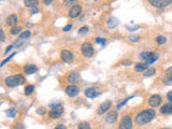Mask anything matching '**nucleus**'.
Returning <instances> with one entry per match:
<instances>
[{"mask_svg":"<svg viewBox=\"0 0 172 129\" xmlns=\"http://www.w3.org/2000/svg\"><path fill=\"white\" fill-rule=\"evenodd\" d=\"M156 116V112L153 109H146V110L141 111L137 116H135V124L139 126H143L145 124L150 123L155 118Z\"/></svg>","mask_w":172,"mask_h":129,"instance_id":"f257e3e1","label":"nucleus"},{"mask_svg":"<svg viewBox=\"0 0 172 129\" xmlns=\"http://www.w3.org/2000/svg\"><path fill=\"white\" fill-rule=\"evenodd\" d=\"M4 83L9 87H16L25 83V77L23 75H11L4 79Z\"/></svg>","mask_w":172,"mask_h":129,"instance_id":"f03ea898","label":"nucleus"},{"mask_svg":"<svg viewBox=\"0 0 172 129\" xmlns=\"http://www.w3.org/2000/svg\"><path fill=\"white\" fill-rule=\"evenodd\" d=\"M51 107H52V109H51L48 114H50V116L52 118H58L62 115V113H64V108H62V106L59 103V102L51 103Z\"/></svg>","mask_w":172,"mask_h":129,"instance_id":"7ed1b4c3","label":"nucleus"},{"mask_svg":"<svg viewBox=\"0 0 172 129\" xmlns=\"http://www.w3.org/2000/svg\"><path fill=\"white\" fill-rule=\"evenodd\" d=\"M81 51H82V54H83L85 57H93L94 56V47L93 45L91 44L89 42H84L83 44L81 45Z\"/></svg>","mask_w":172,"mask_h":129,"instance_id":"20e7f679","label":"nucleus"},{"mask_svg":"<svg viewBox=\"0 0 172 129\" xmlns=\"http://www.w3.org/2000/svg\"><path fill=\"white\" fill-rule=\"evenodd\" d=\"M149 2L155 8H166V7L172 4L171 0H150Z\"/></svg>","mask_w":172,"mask_h":129,"instance_id":"39448f33","label":"nucleus"},{"mask_svg":"<svg viewBox=\"0 0 172 129\" xmlns=\"http://www.w3.org/2000/svg\"><path fill=\"white\" fill-rule=\"evenodd\" d=\"M120 129H132V120L129 115H124L120 122Z\"/></svg>","mask_w":172,"mask_h":129,"instance_id":"423d86ee","label":"nucleus"},{"mask_svg":"<svg viewBox=\"0 0 172 129\" xmlns=\"http://www.w3.org/2000/svg\"><path fill=\"white\" fill-rule=\"evenodd\" d=\"M61 59L64 60L65 62H67V64H70V62H73L74 59V54L71 52V51H68V50H64L61 51Z\"/></svg>","mask_w":172,"mask_h":129,"instance_id":"0eeeda50","label":"nucleus"},{"mask_svg":"<svg viewBox=\"0 0 172 129\" xmlns=\"http://www.w3.org/2000/svg\"><path fill=\"white\" fill-rule=\"evenodd\" d=\"M100 94V89L97 88V87H88L87 89H85V96L87 98H96Z\"/></svg>","mask_w":172,"mask_h":129,"instance_id":"6e6552de","label":"nucleus"},{"mask_svg":"<svg viewBox=\"0 0 172 129\" xmlns=\"http://www.w3.org/2000/svg\"><path fill=\"white\" fill-rule=\"evenodd\" d=\"M161 102H163V99H161V97L159 96V95H153V96H151L149 99V104L151 107H153V108L159 107L161 104Z\"/></svg>","mask_w":172,"mask_h":129,"instance_id":"1a4fd4ad","label":"nucleus"},{"mask_svg":"<svg viewBox=\"0 0 172 129\" xmlns=\"http://www.w3.org/2000/svg\"><path fill=\"white\" fill-rule=\"evenodd\" d=\"M66 94L69 97H76L80 94V88L76 85H69L66 87Z\"/></svg>","mask_w":172,"mask_h":129,"instance_id":"9d476101","label":"nucleus"},{"mask_svg":"<svg viewBox=\"0 0 172 129\" xmlns=\"http://www.w3.org/2000/svg\"><path fill=\"white\" fill-rule=\"evenodd\" d=\"M81 13H82V7L79 6V4H76V6H73L71 9L69 10V17L76 18Z\"/></svg>","mask_w":172,"mask_h":129,"instance_id":"9b49d317","label":"nucleus"},{"mask_svg":"<svg viewBox=\"0 0 172 129\" xmlns=\"http://www.w3.org/2000/svg\"><path fill=\"white\" fill-rule=\"evenodd\" d=\"M106 123H109V124H113V123H115L116 121H117V118H118V114H117V112L116 111H110L108 114L106 115Z\"/></svg>","mask_w":172,"mask_h":129,"instance_id":"f8f14e48","label":"nucleus"},{"mask_svg":"<svg viewBox=\"0 0 172 129\" xmlns=\"http://www.w3.org/2000/svg\"><path fill=\"white\" fill-rule=\"evenodd\" d=\"M37 70H38L37 66L33 64H28L24 67V72H25L26 74H33L37 72Z\"/></svg>","mask_w":172,"mask_h":129,"instance_id":"ddd939ff","label":"nucleus"},{"mask_svg":"<svg viewBox=\"0 0 172 129\" xmlns=\"http://www.w3.org/2000/svg\"><path fill=\"white\" fill-rule=\"evenodd\" d=\"M110 107H111V102L110 101H105L103 103L100 104V107H99L98 114L99 115H102L103 113H106V112L110 109Z\"/></svg>","mask_w":172,"mask_h":129,"instance_id":"4468645a","label":"nucleus"},{"mask_svg":"<svg viewBox=\"0 0 172 129\" xmlns=\"http://www.w3.org/2000/svg\"><path fill=\"white\" fill-rule=\"evenodd\" d=\"M79 79H80V74H79V72H76V71L69 73V75L67 77L68 82H70V83H72V84L76 83V82L79 81Z\"/></svg>","mask_w":172,"mask_h":129,"instance_id":"2eb2a0df","label":"nucleus"},{"mask_svg":"<svg viewBox=\"0 0 172 129\" xmlns=\"http://www.w3.org/2000/svg\"><path fill=\"white\" fill-rule=\"evenodd\" d=\"M158 57H159V55L157 54V53L151 52V53H150V55H149V57H147V59L145 60V64H146L147 66L152 65L153 62H155L157 59H158Z\"/></svg>","mask_w":172,"mask_h":129,"instance_id":"dca6fc26","label":"nucleus"},{"mask_svg":"<svg viewBox=\"0 0 172 129\" xmlns=\"http://www.w3.org/2000/svg\"><path fill=\"white\" fill-rule=\"evenodd\" d=\"M17 21H18V17L16 14H11V15L8 16L6 19L7 24H8L9 26H12V27H14V25L17 23Z\"/></svg>","mask_w":172,"mask_h":129,"instance_id":"f3484780","label":"nucleus"},{"mask_svg":"<svg viewBox=\"0 0 172 129\" xmlns=\"http://www.w3.org/2000/svg\"><path fill=\"white\" fill-rule=\"evenodd\" d=\"M106 24H108L109 28H116L118 26V24H120V21L116 17H110L106 22Z\"/></svg>","mask_w":172,"mask_h":129,"instance_id":"a211bd4d","label":"nucleus"},{"mask_svg":"<svg viewBox=\"0 0 172 129\" xmlns=\"http://www.w3.org/2000/svg\"><path fill=\"white\" fill-rule=\"evenodd\" d=\"M160 113L161 114H172V104L167 103L164 104L160 108Z\"/></svg>","mask_w":172,"mask_h":129,"instance_id":"6ab92c4d","label":"nucleus"},{"mask_svg":"<svg viewBox=\"0 0 172 129\" xmlns=\"http://www.w3.org/2000/svg\"><path fill=\"white\" fill-rule=\"evenodd\" d=\"M135 71H138V72H143L149 69V66L146 64H144V62H138V64H135Z\"/></svg>","mask_w":172,"mask_h":129,"instance_id":"aec40b11","label":"nucleus"},{"mask_svg":"<svg viewBox=\"0 0 172 129\" xmlns=\"http://www.w3.org/2000/svg\"><path fill=\"white\" fill-rule=\"evenodd\" d=\"M166 77L167 80L165 82H167L168 84H171L172 83V67L168 68V69L166 70Z\"/></svg>","mask_w":172,"mask_h":129,"instance_id":"412c9836","label":"nucleus"},{"mask_svg":"<svg viewBox=\"0 0 172 129\" xmlns=\"http://www.w3.org/2000/svg\"><path fill=\"white\" fill-rule=\"evenodd\" d=\"M35 91V86L33 85H28V86L25 87V92H24V94L26 95V96H30L31 94Z\"/></svg>","mask_w":172,"mask_h":129,"instance_id":"4be33fe9","label":"nucleus"},{"mask_svg":"<svg viewBox=\"0 0 172 129\" xmlns=\"http://www.w3.org/2000/svg\"><path fill=\"white\" fill-rule=\"evenodd\" d=\"M24 3H25V6L29 7V8H33V7H38V2L37 1H33V0H25L24 1Z\"/></svg>","mask_w":172,"mask_h":129,"instance_id":"5701e85b","label":"nucleus"},{"mask_svg":"<svg viewBox=\"0 0 172 129\" xmlns=\"http://www.w3.org/2000/svg\"><path fill=\"white\" fill-rule=\"evenodd\" d=\"M22 27H17V26H14V27H12L11 28V33L13 36H17L18 33H21L22 32Z\"/></svg>","mask_w":172,"mask_h":129,"instance_id":"b1692460","label":"nucleus"},{"mask_svg":"<svg viewBox=\"0 0 172 129\" xmlns=\"http://www.w3.org/2000/svg\"><path fill=\"white\" fill-rule=\"evenodd\" d=\"M77 129H91V125L87 122H82V123H80Z\"/></svg>","mask_w":172,"mask_h":129,"instance_id":"393cba45","label":"nucleus"},{"mask_svg":"<svg viewBox=\"0 0 172 129\" xmlns=\"http://www.w3.org/2000/svg\"><path fill=\"white\" fill-rule=\"evenodd\" d=\"M29 37H30V31L26 30V31H24V32L21 33V36H19V40H25V39H27Z\"/></svg>","mask_w":172,"mask_h":129,"instance_id":"a878e982","label":"nucleus"},{"mask_svg":"<svg viewBox=\"0 0 172 129\" xmlns=\"http://www.w3.org/2000/svg\"><path fill=\"white\" fill-rule=\"evenodd\" d=\"M154 73H156V69H155V68H150V69H147L146 71H145L144 77H152Z\"/></svg>","mask_w":172,"mask_h":129,"instance_id":"bb28decb","label":"nucleus"},{"mask_svg":"<svg viewBox=\"0 0 172 129\" xmlns=\"http://www.w3.org/2000/svg\"><path fill=\"white\" fill-rule=\"evenodd\" d=\"M6 113H7V115L10 116V117H14V116L16 115V110H15V108H11L10 110H7Z\"/></svg>","mask_w":172,"mask_h":129,"instance_id":"cd10ccee","label":"nucleus"},{"mask_svg":"<svg viewBox=\"0 0 172 129\" xmlns=\"http://www.w3.org/2000/svg\"><path fill=\"white\" fill-rule=\"evenodd\" d=\"M134 97H135V96H130V97H128V98H126L124 101H122V102H120V103H118V104H117V108H116V109H117V110H120V108H122V107L124 106V104L127 103V102L129 101L130 99L134 98Z\"/></svg>","mask_w":172,"mask_h":129,"instance_id":"c85d7f7f","label":"nucleus"},{"mask_svg":"<svg viewBox=\"0 0 172 129\" xmlns=\"http://www.w3.org/2000/svg\"><path fill=\"white\" fill-rule=\"evenodd\" d=\"M156 41L158 44H165V43L167 42V39L164 37V36H158V37L156 38Z\"/></svg>","mask_w":172,"mask_h":129,"instance_id":"c756f323","label":"nucleus"},{"mask_svg":"<svg viewBox=\"0 0 172 129\" xmlns=\"http://www.w3.org/2000/svg\"><path fill=\"white\" fill-rule=\"evenodd\" d=\"M150 53H151V52H142L141 54L139 55V58L141 60H144V62H145V60L147 59V57H149Z\"/></svg>","mask_w":172,"mask_h":129,"instance_id":"7c9ffc66","label":"nucleus"},{"mask_svg":"<svg viewBox=\"0 0 172 129\" xmlns=\"http://www.w3.org/2000/svg\"><path fill=\"white\" fill-rule=\"evenodd\" d=\"M15 55H16V53H13V54H12V55H10L8 58H6V59H4L3 62H1V65H0V66H1V67H3V66L6 65L7 62H9V60H11L12 58H13V56H15Z\"/></svg>","mask_w":172,"mask_h":129,"instance_id":"2f4dec72","label":"nucleus"},{"mask_svg":"<svg viewBox=\"0 0 172 129\" xmlns=\"http://www.w3.org/2000/svg\"><path fill=\"white\" fill-rule=\"evenodd\" d=\"M87 32H88V27H86V26H83V27H81L79 29L80 35H85Z\"/></svg>","mask_w":172,"mask_h":129,"instance_id":"473e14b6","label":"nucleus"},{"mask_svg":"<svg viewBox=\"0 0 172 129\" xmlns=\"http://www.w3.org/2000/svg\"><path fill=\"white\" fill-rule=\"evenodd\" d=\"M96 43H97V44H101V45H105V44H106V39H103V38H100V37L96 38Z\"/></svg>","mask_w":172,"mask_h":129,"instance_id":"72a5a7b5","label":"nucleus"},{"mask_svg":"<svg viewBox=\"0 0 172 129\" xmlns=\"http://www.w3.org/2000/svg\"><path fill=\"white\" fill-rule=\"evenodd\" d=\"M139 40H140L139 36H130L129 37V41H131V42H138Z\"/></svg>","mask_w":172,"mask_h":129,"instance_id":"f704fd0d","label":"nucleus"},{"mask_svg":"<svg viewBox=\"0 0 172 129\" xmlns=\"http://www.w3.org/2000/svg\"><path fill=\"white\" fill-rule=\"evenodd\" d=\"M126 28L130 31H135V30H138V29L140 28V26H134V27H131V26H126Z\"/></svg>","mask_w":172,"mask_h":129,"instance_id":"c9c22d12","label":"nucleus"},{"mask_svg":"<svg viewBox=\"0 0 172 129\" xmlns=\"http://www.w3.org/2000/svg\"><path fill=\"white\" fill-rule=\"evenodd\" d=\"M167 99H168L169 103H171V104H172V91H171V92H169L168 94H167Z\"/></svg>","mask_w":172,"mask_h":129,"instance_id":"e433bc0d","label":"nucleus"},{"mask_svg":"<svg viewBox=\"0 0 172 129\" xmlns=\"http://www.w3.org/2000/svg\"><path fill=\"white\" fill-rule=\"evenodd\" d=\"M71 28H72V24H68L67 26H65V27H64V29H62V30H64L65 32H67V31H69Z\"/></svg>","mask_w":172,"mask_h":129,"instance_id":"4c0bfd02","label":"nucleus"},{"mask_svg":"<svg viewBox=\"0 0 172 129\" xmlns=\"http://www.w3.org/2000/svg\"><path fill=\"white\" fill-rule=\"evenodd\" d=\"M39 10H38V7H33V8H31V14H36L38 13Z\"/></svg>","mask_w":172,"mask_h":129,"instance_id":"58836bf2","label":"nucleus"},{"mask_svg":"<svg viewBox=\"0 0 172 129\" xmlns=\"http://www.w3.org/2000/svg\"><path fill=\"white\" fill-rule=\"evenodd\" d=\"M13 47H14L13 45H10V46H8V47H7V50H6V52H4V55H7V54H8V53H9L10 51H11Z\"/></svg>","mask_w":172,"mask_h":129,"instance_id":"ea45409f","label":"nucleus"},{"mask_svg":"<svg viewBox=\"0 0 172 129\" xmlns=\"http://www.w3.org/2000/svg\"><path fill=\"white\" fill-rule=\"evenodd\" d=\"M14 129H25V127H24L23 124H17V125L15 126V128Z\"/></svg>","mask_w":172,"mask_h":129,"instance_id":"a19ab883","label":"nucleus"},{"mask_svg":"<svg viewBox=\"0 0 172 129\" xmlns=\"http://www.w3.org/2000/svg\"><path fill=\"white\" fill-rule=\"evenodd\" d=\"M55 129H67L66 127H65V125H62V124H59V125L56 126V128Z\"/></svg>","mask_w":172,"mask_h":129,"instance_id":"79ce46f5","label":"nucleus"},{"mask_svg":"<svg viewBox=\"0 0 172 129\" xmlns=\"http://www.w3.org/2000/svg\"><path fill=\"white\" fill-rule=\"evenodd\" d=\"M76 0H69V1H65V4L68 6V4H71V3H76Z\"/></svg>","mask_w":172,"mask_h":129,"instance_id":"37998d69","label":"nucleus"},{"mask_svg":"<svg viewBox=\"0 0 172 129\" xmlns=\"http://www.w3.org/2000/svg\"><path fill=\"white\" fill-rule=\"evenodd\" d=\"M0 33H1V42H3L4 41V32H3V30H0Z\"/></svg>","mask_w":172,"mask_h":129,"instance_id":"c03bdc74","label":"nucleus"},{"mask_svg":"<svg viewBox=\"0 0 172 129\" xmlns=\"http://www.w3.org/2000/svg\"><path fill=\"white\" fill-rule=\"evenodd\" d=\"M130 64H131L130 60H125V62H123V65H125V66H129Z\"/></svg>","mask_w":172,"mask_h":129,"instance_id":"a18cd8bd","label":"nucleus"},{"mask_svg":"<svg viewBox=\"0 0 172 129\" xmlns=\"http://www.w3.org/2000/svg\"><path fill=\"white\" fill-rule=\"evenodd\" d=\"M39 114H44L45 113V109H41V110H38Z\"/></svg>","mask_w":172,"mask_h":129,"instance_id":"49530a36","label":"nucleus"},{"mask_svg":"<svg viewBox=\"0 0 172 129\" xmlns=\"http://www.w3.org/2000/svg\"><path fill=\"white\" fill-rule=\"evenodd\" d=\"M43 2H44L45 4H51L53 1H52V0H45V1H43Z\"/></svg>","mask_w":172,"mask_h":129,"instance_id":"de8ad7c7","label":"nucleus"},{"mask_svg":"<svg viewBox=\"0 0 172 129\" xmlns=\"http://www.w3.org/2000/svg\"><path fill=\"white\" fill-rule=\"evenodd\" d=\"M163 129H172V128H163Z\"/></svg>","mask_w":172,"mask_h":129,"instance_id":"09e8293b","label":"nucleus"}]
</instances>
